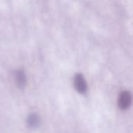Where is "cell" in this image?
Masks as SVG:
<instances>
[{
  "label": "cell",
  "mask_w": 133,
  "mask_h": 133,
  "mask_svg": "<svg viewBox=\"0 0 133 133\" xmlns=\"http://www.w3.org/2000/svg\"><path fill=\"white\" fill-rule=\"evenodd\" d=\"M131 102H132V95L129 92L125 91L120 94L118 97V107L121 109L122 110L127 109L130 106Z\"/></svg>",
  "instance_id": "6da1fadb"
},
{
  "label": "cell",
  "mask_w": 133,
  "mask_h": 133,
  "mask_svg": "<svg viewBox=\"0 0 133 133\" xmlns=\"http://www.w3.org/2000/svg\"><path fill=\"white\" fill-rule=\"evenodd\" d=\"M74 85L77 91L79 92L80 94H84L87 91V83L85 81L84 77L81 74H77L75 76Z\"/></svg>",
  "instance_id": "7a4b0ae2"
},
{
  "label": "cell",
  "mask_w": 133,
  "mask_h": 133,
  "mask_svg": "<svg viewBox=\"0 0 133 133\" xmlns=\"http://www.w3.org/2000/svg\"><path fill=\"white\" fill-rule=\"evenodd\" d=\"M16 79L17 85L19 87H23L26 85V76L23 71H18L16 74Z\"/></svg>",
  "instance_id": "3957f363"
},
{
  "label": "cell",
  "mask_w": 133,
  "mask_h": 133,
  "mask_svg": "<svg viewBox=\"0 0 133 133\" xmlns=\"http://www.w3.org/2000/svg\"><path fill=\"white\" fill-rule=\"evenodd\" d=\"M39 122H40V119L38 116L35 114L30 115V116L27 118L28 125L31 128H36L39 125Z\"/></svg>",
  "instance_id": "277c9868"
}]
</instances>
